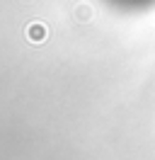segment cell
<instances>
[{
	"label": "cell",
	"mask_w": 155,
	"mask_h": 160,
	"mask_svg": "<svg viewBox=\"0 0 155 160\" xmlns=\"http://www.w3.org/2000/svg\"><path fill=\"white\" fill-rule=\"evenodd\" d=\"M27 37H29V41H34V44L44 41V39L48 37L46 24H44V22H32V24L27 27Z\"/></svg>",
	"instance_id": "obj_1"
}]
</instances>
